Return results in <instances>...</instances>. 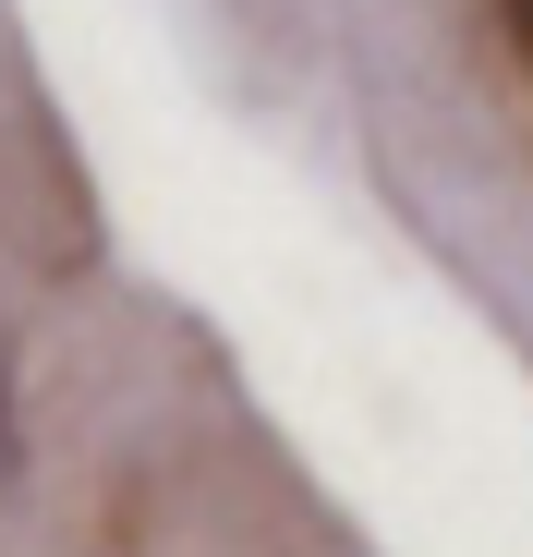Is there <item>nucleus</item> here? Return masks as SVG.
I'll return each mask as SVG.
<instances>
[{
    "label": "nucleus",
    "instance_id": "f257e3e1",
    "mask_svg": "<svg viewBox=\"0 0 533 557\" xmlns=\"http://www.w3.org/2000/svg\"><path fill=\"white\" fill-rule=\"evenodd\" d=\"M497 25H509V49H521V73H533V0H497Z\"/></svg>",
    "mask_w": 533,
    "mask_h": 557
},
{
    "label": "nucleus",
    "instance_id": "f03ea898",
    "mask_svg": "<svg viewBox=\"0 0 533 557\" xmlns=\"http://www.w3.org/2000/svg\"><path fill=\"white\" fill-rule=\"evenodd\" d=\"M0 460H13V400H0Z\"/></svg>",
    "mask_w": 533,
    "mask_h": 557
}]
</instances>
